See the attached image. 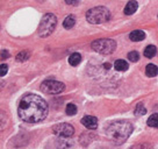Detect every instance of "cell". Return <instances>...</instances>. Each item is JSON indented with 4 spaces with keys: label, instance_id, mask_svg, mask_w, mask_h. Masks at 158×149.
Here are the masks:
<instances>
[{
    "label": "cell",
    "instance_id": "cell-9",
    "mask_svg": "<svg viewBox=\"0 0 158 149\" xmlns=\"http://www.w3.org/2000/svg\"><path fill=\"white\" fill-rule=\"evenodd\" d=\"M129 39L134 42H139L145 39V33L143 30H134L129 34Z\"/></svg>",
    "mask_w": 158,
    "mask_h": 149
},
{
    "label": "cell",
    "instance_id": "cell-5",
    "mask_svg": "<svg viewBox=\"0 0 158 149\" xmlns=\"http://www.w3.org/2000/svg\"><path fill=\"white\" fill-rule=\"evenodd\" d=\"M91 47L94 51H97L99 54L109 55L115 50L116 43H115V41L110 40V39H100V40L93 41Z\"/></svg>",
    "mask_w": 158,
    "mask_h": 149
},
{
    "label": "cell",
    "instance_id": "cell-16",
    "mask_svg": "<svg viewBox=\"0 0 158 149\" xmlns=\"http://www.w3.org/2000/svg\"><path fill=\"white\" fill-rule=\"evenodd\" d=\"M148 126H150V127H155V128H158V114L157 113H155V114L149 117Z\"/></svg>",
    "mask_w": 158,
    "mask_h": 149
},
{
    "label": "cell",
    "instance_id": "cell-1",
    "mask_svg": "<svg viewBox=\"0 0 158 149\" xmlns=\"http://www.w3.org/2000/svg\"><path fill=\"white\" fill-rule=\"evenodd\" d=\"M18 113L21 120L29 124H36L47 118L48 104L42 97L34 93H28L20 101Z\"/></svg>",
    "mask_w": 158,
    "mask_h": 149
},
{
    "label": "cell",
    "instance_id": "cell-22",
    "mask_svg": "<svg viewBox=\"0 0 158 149\" xmlns=\"http://www.w3.org/2000/svg\"><path fill=\"white\" fill-rule=\"evenodd\" d=\"M8 71V66L6 64H1V77H4Z\"/></svg>",
    "mask_w": 158,
    "mask_h": 149
},
{
    "label": "cell",
    "instance_id": "cell-19",
    "mask_svg": "<svg viewBox=\"0 0 158 149\" xmlns=\"http://www.w3.org/2000/svg\"><path fill=\"white\" fill-rule=\"evenodd\" d=\"M65 112H66L68 115H74L77 113V107H76V105L68 104L66 105V109H65Z\"/></svg>",
    "mask_w": 158,
    "mask_h": 149
},
{
    "label": "cell",
    "instance_id": "cell-21",
    "mask_svg": "<svg viewBox=\"0 0 158 149\" xmlns=\"http://www.w3.org/2000/svg\"><path fill=\"white\" fill-rule=\"evenodd\" d=\"M65 2L68 4V5H71V6H77L80 2V0H65Z\"/></svg>",
    "mask_w": 158,
    "mask_h": 149
},
{
    "label": "cell",
    "instance_id": "cell-18",
    "mask_svg": "<svg viewBox=\"0 0 158 149\" xmlns=\"http://www.w3.org/2000/svg\"><path fill=\"white\" fill-rule=\"evenodd\" d=\"M134 113H135L136 117H141V115H144L147 113V109H145V107H144V105L142 104V103H139V104L136 105Z\"/></svg>",
    "mask_w": 158,
    "mask_h": 149
},
{
    "label": "cell",
    "instance_id": "cell-11",
    "mask_svg": "<svg viewBox=\"0 0 158 149\" xmlns=\"http://www.w3.org/2000/svg\"><path fill=\"white\" fill-rule=\"evenodd\" d=\"M145 74H147L148 77H156L158 74V68L155 64L150 63V64H148L147 68H145Z\"/></svg>",
    "mask_w": 158,
    "mask_h": 149
},
{
    "label": "cell",
    "instance_id": "cell-6",
    "mask_svg": "<svg viewBox=\"0 0 158 149\" xmlns=\"http://www.w3.org/2000/svg\"><path fill=\"white\" fill-rule=\"evenodd\" d=\"M65 90V85L57 80H44L41 85V91L48 95H58Z\"/></svg>",
    "mask_w": 158,
    "mask_h": 149
},
{
    "label": "cell",
    "instance_id": "cell-13",
    "mask_svg": "<svg viewBox=\"0 0 158 149\" xmlns=\"http://www.w3.org/2000/svg\"><path fill=\"white\" fill-rule=\"evenodd\" d=\"M80 61H81V56H80V54H78V53H73V54L70 55L69 63L72 65V66H77V65L80 63Z\"/></svg>",
    "mask_w": 158,
    "mask_h": 149
},
{
    "label": "cell",
    "instance_id": "cell-20",
    "mask_svg": "<svg viewBox=\"0 0 158 149\" xmlns=\"http://www.w3.org/2000/svg\"><path fill=\"white\" fill-rule=\"evenodd\" d=\"M128 60L130 62H137L139 60V55L137 51H130L128 54Z\"/></svg>",
    "mask_w": 158,
    "mask_h": 149
},
{
    "label": "cell",
    "instance_id": "cell-23",
    "mask_svg": "<svg viewBox=\"0 0 158 149\" xmlns=\"http://www.w3.org/2000/svg\"><path fill=\"white\" fill-rule=\"evenodd\" d=\"M8 57H10V53L5 51V50H1V60H5V58H8Z\"/></svg>",
    "mask_w": 158,
    "mask_h": 149
},
{
    "label": "cell",
    "instance_id": "cell-8",
    "mask_svg": "<svg viewBox=\"0 0 158 149\" xmlns=\"http://www.w3.org/2000/svg\"><path fill=\"white\" fill-rule=\"evenodd\" d=\"M81 124L84 125L87 129H97L98 127V119L92 115H85L81 119Z\"/></svg>",
    "mask_w": 158,
    "mask_h": 149
},
{
    "label": "cell",
    "instance_id": "cell-24",
    "mask_svg": "<svg viewBox=\"0 0 158 149\" xmlns=\"http://www.w3.org/2000/svg\"><path fill=\"white\" fill-rule=\"evenodd\" d=\"M105 69H107V70L110 69V64H109V63H105Z\"/></svg>",
    "mask_w": 158,
    "mask_h": 149
},
{
    "label": "cell",
    "instance_id": "cell-15",
    "mask_svg": "<svg viewBox=\"0 0 158 149\" xmlns=\"http://www.w3.org/2000/svg\"><path fill=\"white\" fill-rule=\"evenodd\" d=\"M114 66H115V69L118 70V71H126V70L128 69V63L123 60H118L115 61Z\"/></svg>",
    "mask_w": 158,
    "mask_h": 149
},
{
    "label": "cell",
    "instance_id": "cell-4",
    "mask_svg": "<svg viewBox=\"0 0 158 149\" xmlns=\"http://www.w3.org/2000/svg\"><path fill=\"white\" fill-rule=\"evenodd\" d=\"M56 25H57L56 15L51 14V13H47L45 15H43L39 25V28H37L39 36L40 37H48L49 35L52 34V32L56 28Z\"/></svg>",
    "mask_w": 158,
    "mask_h": 149
},
{
    "label": "cell",
    "instance_id": "cell-7",
    "mask_svg": "<svg viewBox=\"0 0 158 149\" xmlns=\"http://www.w3.org/2000/svg\"><path fill=\"white\" fill-rule=\"evenodd\" d=\"M52 133L60 138H71L74 134V128L70 124H58L52 127Z\"/></svg>",
    "mask_w": 158,
    "mask_h": 149
},
{
    "label": "cell",
    "instance_id": "cell-3",
    "mask_svg": "<svg viewBox=\"0 0 158 149\" xmlns=\"http://www.w3.org/2000/svg\"><path fill=\"white\" fill-rule=\"evenodd\" d=\"M109 19H110V12L108 11V8H106L104 6L93 7L87 11V13H86V20L92 25L104 23Z\"/></svg>",
    "mask_w": 158,
    "mask_h": 149
},
{
    "label": "cell",
    "instance_id": "cell-17",
    "mask_svg": "<svg viewBox=\"0 0 158 149\" xmlns=\"http://www.w3.org/2000/svg\"><path fill=\"white\" fill-rule=\"evenodd\" d=\"M29 57H30L29 51L23 50V51H21V53H19V54L16 55V61H18V62H25V61H27Z\"/></svg>",
    "mask_w": 158,
    "mask_h": 149
},
{
    "label": "cell",
    "instance_id": "cell-2",
    "mask_svg": "<svg viewBox=\"0 0 158 149\" xmlns=\"http://www.w3.org/2000/svg\"><path fill=\"white\" fill-rule=\"evenodd\" d=\"M131 133H133V126L130 122L124 120L113 121L106 127V135L115 144L124 143Z\"/></svg>",
    "mask_w": 158,
    "mask_h": 149
},
{
    "label": "cell",
    "instance_id": "cell-14",
    "mask_svg": "<svg viewBox=\"0 0 158 149\" xmlns=\"http://www.w3.org/2000/svg\"><path fill=\"white\" fill-rule=\"evenodd\" d=\"M156 53H157V48L152 45H148V47L144 49V56L148 57V58H152L153 56L156 55Z\"/></svg>",
    "mask_w": 158,
    "mask_h": 149
},
{
    "label": "cell",
    "instance_id": "cell-25",
    "mask_svg": "<svg viewBox=\"0 0 158 149\" xmlns=\"http://www.w3.org/2000/svg\"><path fill=\"white\" fill-rule=\"evenodd\" d=\"M37 1H40V2H42V1H45V0H37Z\"/></svg>",
    "mask_w": 158,
    "mask_h": 149
},
{
    "label": "cell",
    "instance_id": "cell-10",
    "mask_svg": "<svg viewBox=\"0 0 158 149\" xmlns=\"http://www.w3.org/2000/svg\"><path fill=\"white\" fill-rule=\"evenodd\" d=\"M137 7H138L137 1H135V0H130L128 4L126 5V7H124V14H127V15L134 14V13L136 12V10H137Z\"/></svg>",
    "mask_w": 158,
    "mask_h": 149
},
{
    "label": "cell",
    "instance_id": "cell-12",
    "mask_svg": "<svg viewBox=\"0 0 158 149\" xmlns=\"http://www.w3.org/2000/svg\"><path fill=\"white\" fill-rule=\"evenodd\" d=\"M74 25H76V16H74V15H68V16L65 18L64 22H63L64 28L65 29H71Z\"/></svg>",
    "mask_w": 158,
    "mask_h": 149
}]
</instances>
